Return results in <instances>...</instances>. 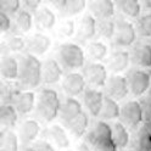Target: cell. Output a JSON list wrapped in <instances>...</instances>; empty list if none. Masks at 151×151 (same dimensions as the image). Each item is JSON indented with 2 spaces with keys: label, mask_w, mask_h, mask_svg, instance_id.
<instances>
[{
  "label": "cell",
  "mask_w": 151,
  "mask_h": 151,
  "mask_svg": "<svg viewBox=\"0 0 151 151\" xmlns=\"http://www.w3.org/2000/svg\"><path fill=\"white\" fill-rule=\"evenodd\" d=\"M127 79L129 84V90L134 96L144 95L151 87V74L141 68L129 71Z\"/></svg>",
  "instance_id": "obj_7"
},
{
  "label": "cell",
  "mask_w": 151,
  "mask_h": 151,
  "mask_svg": "<svg viewBox=\"0 0 151 151\" xmlns=\"http://www.w3.org/2000/svg\"><path fill=\"white\" fill-rule=\"evenodd\" d=\"M127 151H134V150H127Z\"/></svg>",
  "instance_id": "obj_47"
},
{
  "label": "cell",
  "mask_w": 151,
  "mask_h": 151,
  "mask_svg": "<svg viewBox=\"0 0 151 151\" xmlns=\"http://www.w3.org/2000/svg\"><path fill=\"white\" fill-rule=\"evenodd\" d=\"M20 138L10 128H3L0 135V150L1 151H18Z\"/></svg>",
  "instance_id": "obj_28"
},
{
  "label": "cell",
  "mask_w": 151,
  "mask_h": 151,
  "mask_svg": "<svg viewBox=\"0 0 151 151\" xmlns=\"http://www.w3.org/2000/svg\"><path fill=\"white\" fill-rule=\"evenodd\" d=\"M0 73L6 81H15L20 76V61L12 55H4L0 62Z\"/></svg>",
  "instance_id": "obj_19"
},
{
  "label": "cell",
  "mask_w": 151,
  "mask_h": 151,
  "mask_svg": "<svg viewBox=\"0 0 151 151\" xmlns=\"http://www.w3.org/2000/svg\"><path fill=\"white\" fill-rule=\"evenodd\" d=\"M121 121L130 128L137 129L144 122V113L140 101L129 100L121 106Z\"/></svg>",
  "instance_id": "obj_6"
},
{
  "label": "cell",
  "mask_w": 151,
  "mask_h": 151,
  "mask_svg": "<svg viewBox=\"0 0 151 151\" xmlns=\"http://www.w3.org/2000/svg\"><path fill=\"white\" fill-rule=\"evenodd\" d=\"M76 31H77V28H76V23L71 18H67V20H65L60 23L59 26V33L62 35V37H66V38H70L72 37Z\"/></svg>",
  "instance_id": "obj_38"
},
{
  "label": "cell",
  "mask_w": 151,
  "mask_h": 151,
  "mask_svg": "<svg viewBox=\"0 0 151 151\" xmlns=\"http://www.w3.org/2000/svg\"><path fill=\"white\" fill-rule=\"evenodd\" d=\"M58 60L62 67L68 71H76L84 67L86 65V54L82 46L74 43H65L60 45L58 50Z\"/></svg>",
  "instance_id": "obj_4"
},
{
  "label": "cell",
  "mask_w": 151,
  "mask_h": 151,
  "mask_svg": "<svg viewBox=\"0 0 151 151\" xmlns=\"http://www.w3.org/2000/svg\"><path fill=\"white\" fill-rule=\"evenodd\" d=\"M34 149L37 151H55L54 146L48 140H38L34 143Z\"/></svg>",
  "instance_id": "obj_41"
},
{
  "label": "cell",
  "mask_w": 151,
  "mask_h": 151,
  "mask_svg": "<svg viewBox=\"0 0 151 151\" xmlns=\"http://www.w3.org/2000/svg\"><path fill=\"white\" fill-rule=\"evenodd\" d=\"M63 74V67L55 59H46L43 62V82L45 84H56L59 83Z\"/></svg>",
  "instance_id": "obj_14"
},
{
  "label": "cell",
  "mask_w": 151,
  "mask_h": 151,
  "mask_svg": "<svg viewBox=\"0 0 151 151\" xmlns=\"http://www.w3.org/2000/svg\"><path fill=\"white\" fill-rule=\"evenodd\" d=\"M22 0H0V10L9 14V15H16L21 10Z\"/></svg>",
  "instance_id": "obj_37"
},
{
  "label": "cell",
  "mask_w": 151,
  "mask_h": 151,
  "mask_svg": "<svg viewBox=\"0 0 151 151\" xmlns=\"http://www.w3.org/2000/svg\"><path fill=\"white\" fill-rule=\"evenodd\" d=\"M26 42H27L26 49L28 50V52L34 54L37 56L44 55L51 46L50 37H48L44 33H35L31 35Z\"/></svg>",
  "instance_id": "obj_15"
},
{
  "label": "cell",
  "mask_w": 151,
  "mask_h": 151,
  "mask_svg": "<svg viewBox=\"0 0 151 151\" xmlns=\"http://www.w3.org/2000/svg\"><path fill=\"white\" fill-rule=\"evenodd\" d=\"M112 127V135L115 139V143L117 144L118 149H124L129 144V132L127 129V126L123 122H115Z\"/></svg>",
  "instance_id": "obj_30"
},
{
  "label": "cell",
  "mask_w": 151,
  "mask_h": 151,
  "mask_svg": "<svg viewBox=\"0 0 151 151\" xmlns=\"http://www.w3.org/2000/svg\"><path fill=\"white\" fill-rule=\"evenodd\" d=\"M76 151H93V149L90 147V145L88 143H81L77 146V150Z\"/></svg>",
  "instance_id": "obj_44"
},
{
  "label": "cell",
  "mask_w": 151,
  "mask_h": 151,
  "mask_svg": "<svg viewBox=\"0 0 151 151\" xmlns=\"http://www.w3.org/2000/svg\"><path fill=\"white\" fill-rule=\"evenodd\" d=\"M137 33L138 31L133 23L124 18H118L116 21V32L112 38V42L118 48H127L135 43Z\"/></svg>",
  "instance_id": "obj_5"
},
{
  "label": "cell",
  "mask_w": 151,
  "mask_h": 151,
  "mask_svg": "<svg viewBox=\"0 0 151 151\" xmlns=\"http://www.w3.org/2000/svg\"><path fill=\"white\" fill-rule=\"evenodd\" d=\"M21 86L24 88H35L43 82V62L37 55L28 52L20 59V76Z\"/></svg>",
  "instance_id": "obj_1"
},
{
  "label": "cell",
  "mask_w": 151,
  "mask_h": 151,
  "mask_svg": "<svg viewBox=\"0 0 151 151\" xmlns=\"http://www.w3.org/2000/svg\"><path fill=\"white\" fill-rule=\"evenodd\" d=\"M105 88L107 91V95L112 96L116 100L124 99L130 91L127 77H123V76L118 73H115L111 77H109Z\"/></svg>",
  "instance_id": "obj_11"
},
{
  "label": "cell",
  "mask_w": 151,
  "mask_h": 151,
  "mask_svg": "<svg viewBox=\"0 0 151 151\" xmlns=\"http://www.w3.org/2000/svg\"><path fill=\"white\" fill-rule=\"evenodd\" d=\"M5 45L10 51L20 52V51H23L26 49L27 42L23 39L22 37L15 34V35H11L10 38H9V39L6 40V43H5Z\"/></svg>",
  "instance_id": "obj_36"
},
{
  "label": "cell",
  "mask_w": 151,
  "mask_h": 151,
  "mask_svg": "<svg viewBox=\"0 0 151 151\" xmlns=\"http://www.w3.org/2000/svg\"><path fill=\"white\" fill-rule=\"evenodd\" d=\"M14 105L16 110L18 111L20 115H28L33 111V109L37 106V100H35V94L29 90L21 91L16 99L14 100Z\"/></svg>",
  "instance_id": "obj_21"
},
{
  "label": "cell",
  "mask_w": 151,
  "mask_h": 151,
  "mask_svg": "<svg viewBox=\"0 0 151 151\" xmlns=\"http://www.w3.org/2000/svg\"><path fill=\"white\" fill-rule=\"evenodd\" d=\"M104 93L99 89L94 88H87L83 93V104L87 112L93 117H99L104 104Z\"/></svg>",
  "instance_id": "obj_10"
},
{
  "label": "cell",
  "mask_w": 151,
  "mask_h": 151,
  "mask_svg": "<svg viewBox=\"0 0 151 151\" xmlns=\"http://www.w3.org/2000/svg\"><path fill=\"white\" fill-rule=\"evenodd\" d=\"M22 4L27 10L35 12L42 5V0H22Z\"/></svg>",
  "instance_id": "obj_42"
},
{
  "label": "cell",
  "mask_w": 151,
  "mask_h": 151,
  "mask_svg": "<svg viewBox=\"0 0 151 151\" xmlns=\"http://www.w3.org/2000/svg\"><path fill=\"white\" fill-rule=\"evenodd\" d=\"M21 151H37V150L34 149V146L32 147V146H27V145H24V147H23Z\"/></svg>",
  "instance_id": "obj_46"
},
{
  "label": "cell",
  "mask_w": 151,
  "mask_h": 151,
  "mask_svg": "<svg viewBox=\"0 0 151 151\" xmlns=\"http://www.w3.org/2000/svg\"><path fill=\"white\" fill-rule=\"evenodd\" d=\"M49 4H51L56 10H60L62 11L63 10V7L66 5V3H67V0H46Z\"/></svg>",
  "instance_id": "obj_43"
},
{
  "label": "cell",
  "mask_w": 151,
  "mask_h": 151,
  "mask_svg": "<svg viewBox=\"0 0 151 151\" xmlns=\"http://www.w3.org/2000/svg\"><path fill=\"white\" fill-rule=\"evenodd\" d=\"M18 111L14 104L5 102L0 107V124L3 128H12L16 126L18 121Z\"/></svg>",
  "instance_id": "obj_23"
},
{
  "label": "cell",
  "mask_w": 151,
  "mask_h": 151,
  "mask_svg": "<svg viewBox=\"0 0 151 151\" xmlns=\"http://www.w3.org/2000/svg\"><path fill=\"white\" fill-rule=\"evenodd\" d=\"M62 101L55 89L44 88L37 99V113L43 121L51 122L60 115Z\"/></svg>",
  "instance_id": "obj_3"
},
{
  "label": "cell",
  "mask_w": 151,
  "mask_h": 151,
  "mask_svg": "<svg viewBox=\"0 0 151 151\" xmlns=\"http://www.w3.org/2000/svg\"><path fill=\"white\" fill-rule=\"evenodd\" d=\"M130 61L132 56L127 50L117 49L109 56L107 66L113 73H121L128 68Z\"/></svg>",
  "instance_id": "obj_16"
},
{
  "label": "cell",
  "mask_w": 151,
  "mask_h": 151,
  "mask_svg": "<svg viewBox=\"0 0 151 151\" xmlns=\"http://www.w3.org/2000/svg\"><path fill=\"white\" fill-rule=\"evenodd\" d=\"M98 33V18L91 12L82 17L77 29V38L82 42L93 39Z\"/></svg>",
  "instance_id": "obj_13"
},
{
  "label": "cell",
  "mask_w": 151,
  "mask_h": 151,
  "mask_svg": "<svg viewBox=\"0 0 151 151\" xmlns=\"http://www.w3.org/2000/svg\"><path fill=\"white\" fill-rule=\"evenodd\" d=\"M90 12L98 20L112 18L116 11V5L113 0H91L89 4Z\"/></svg>",
  "instance_id": "obj_17"
},
{
  "label": "cell",
  "mask_w": 151,
  "mask_h": 151,
  "mask_svg": "<svg viewBox=\"0 0 151 151\" xmlns=\"http://www.w3.org/2000/svg\"><path fill=\"white\" fill-rule=\"evenodd\" d=\"M137 151H151V133L143 126L137 137Z\"/></svg>",
  "instance_id": "obj_34"
},
{
  "label": "cell",
  "mask_w": 151,
  "mask_h": 151,
  "mask_svg": "<svg viewBox=\"0 0 151 151\" xmlns=\"http://www.w3.org/2000/svg\"><path fill=\"white\" fill-rule=\"evenodd\" d=\"M141 107H143L144 113V122L151 121V94H147L140 100Z\"/></svg>",
  "instance_id": "obj_39"
},
{
  "label": "cell",
  "mask_w": 151,
  "mask_h": 151,
  "mask_svg": "<svg viewBox=\"0 0 151 151\" xmlns=\"http://www.w3.org/2000/svg\"><path fill=\"white\" fill-rule=\"evenodd\" d=\"M141 5H143V9L145 10H151V0H140Z\"/></svg>",
  "instance_id": "obj_45"
},
{
  "label": "cell",
  "mask_w": 151,
  "mask_h": 151,
  "mask_svg": "<svg viewBox=\"0 0 151 151\" xmlns=\"http://www.w3.org/2000/svg\"><path fill=\"white\" fill-rule=\"evenodd\" d=\"M87 7V0H67L63 10L61 11L63 16L71 17L82 14Z\"/></svg>",
  "instance_id": "obj_32"
},
{
  "label": "cell",
  "mask_w": 151,
  "mask_h": 151,
  "mask_svg": "<svg viewBox=\"0 0 151 151\" xmlns=\"http://www.w3.org/2000/svg\"><path fill=\"white\" fill-rule=\"evenodd\" d=\"M87 143L93 151H117L118 149L112 135V127L105 119L98 121L88 132Z\"/></svg>",
  "instance_id": "obj_2"
},
{
  "label": "cell",
  "mask_w": 151,
  "mask_h": 151,
  "mask_svg": "<svg viewBox=\"0 0 151 151\" xmlns=\"http://www.w3.org/2000/svg\"><path fill=\"white\" fill-rule=\"evenodd\" d=\"M83 112L84 111H83L82 104L74 96H67V98H65V100L61 104V110H60L59 117L61 118L63 123L67 126L73 119L81 116Z\"/></svg>",
  "instance_id": "obj_12"
},
{
  "label": "cell",
  "mask_w": 151,
  "mask_h": 151,
  "mask_svg": "<svg viewBox=\"0 0 151 151\" xmlns=\"http://www.w3.org/2000/svg\"><path fill=\"white\" fill-rule=\"evenodd\" d=\"M116 32V22L112 18L98 20V34L105 39H112Z\"/></svg>",
  "instance_id": "obj_33"
},
{
  "label": "cell",
  "mask_w": 151,
  "mask_h": 151,
  "mask_svg": "<svg viewBox=\"0 0 151 151\" xmlns=\"http://www.w3.org/2000/svg\"><path fill=\"white\" fill-rule=\"evenodd\" d=\"M11 27H12V21L10 15L4 11H0V31H1V33L3 34L7 33L11 29Z\"/></svg>",
  "instance_id": "obj_40"
},
{
  "label": "cell",
  "mask_w": 151,
  "mask_h": 151,
  "mask_svg": "<svg viewBox=\"0 0 151 151\" xmlns=\"http://www.w3.org/2000/svg\"><path fill=\"white\" fill-rule=\"evenodd\" d=\"M40 133V124L35 119H26L20 127V140L23 145H29Z\"/></svg>",
  "instance_id": "obj_22"
},
{
  "label": "cell",
  "mask_w": 151,
  "mask_h": 151,
  "mask_svg": "<svg viewBox=\"0 0 151 151\" xmlns=\"http://www.w3.org/2000/svg\"><path fill=\"white\" fill-rule=\"evenodd\" d=\"M83 74L87 82L95 88L105 87L109 79L107 70L102 63H100V61H93L84 65Z\"/></svg>",
  "instance_id": "obj_8"
},
{
  "label": "cell",
  "mask_w": 151,
  "mask_h": 151,
  "mask_svg": "<svg viewBox=\"0 0 151 151\" xmlns=\"http://www.w3.org/2000/svg\"><path fill=\"white\" fill-rule=\"evenodd\" d=\"M132 61L139 67L150 68L151 67V45L147 43L137 44L130 52Z\"/></svg>",
  "instance_id": "obj_20"
},
{
  "label": "cell",
  "mask_w": 151,
  "mask_h": 151,
  "mask_svg": "<svg viewBox=\"0 0 151 151\" xmlns=\"http://www.w3.org/2000/svg\"><path fill=\"white\" fill-rule=\"evenodd\" d=\"M118 100L113 99L110 95H105L104 98V104H102V109L100 112L101 119L105 121H111V119H116L121 116V106L118 105Z\"/></svg>",
  "instance_id": "obj_25"
},
{
  "label": "cell",
  "mask_w": 151,
  "mask_h": 151,
  "mask_svg": "<svg viewBox=\"0 0 151 151\" xmlns=\"http://www.w3.org/2000/svg\"><path fill=\"white\" fill-rule=\"evenodd\" d=\"M34 22L40 31H50L56 24V15L48 6H40L34 12Z\"/></svg>",
  "instance_id": "obj_18"
},
{
  "label": "cell",
  "mask_w": 151,
  "mask_h": 151,
  "mask_svg": "<svg viewBox=\"0 0 151 151\" xmlns=\"http://www.w3.org/2000/svg\"><path fill=\"white\" fill-rule=\"evenodd\" d=\"M34 22V16L32 15V11L27 10H20L15 15V29L17 33H27L32 29V26Z\"/></svg>",
  "instance_id": "obj_27"
},
{
  "label": "cell",
  "mask_w": 151,
  "mask_h": 151,
  "mask_svg": "<svg viewBox=\"0 0 151 151\" xmlns=\"http://www.w3.org/2000/svg\"><path fill=\"white\" fill-rule=\"evenodd\" d=\"M88 127H89V116L87 112H83L81 116H78L71 123L67 124V129L70 132V134L76 139H81L86 134Z\"/></svg>",
  "instance_id": "obj_26"
},
{
  "label": "cell",
  "mask_w": 151,
  "mask_h": 151,
  "mask_svg": "<svg viewBox=\"0 0 151 151\" xmlns=\"http://www.w3.org/2000/svg\"><path fill=\"white\" fill-rule=\"evenodd\" d=\"M87 51H88L89 58L93 61H102L104 59H106V56L109 54V48L104 42L94 40L88 44Z\"/></svg>",
  "instance_id": "obj_31"
},
{
  "label": "cell",
  "mask_w": 151,
  "mask_h": 151,
  "mask_svg": "<svg viewBox=\"0 0 151 151\" xmlns=\"http://www.w3.org/2000/svg\"><path fill=\"white\" fill-rule=\"evenodd\" d=\"M117 7L124 16L130 18H139L143 5L140 0H117Z\"/></svg>",
  "instance_id": "obj_29"
},
{
  "label": "cell",
  "mask_w": 151,
  "mask_h": 151,
  "mask_svg": "<svg viewBox=\"0 0 151 151\" xmlns=\"http://www.w3.org/2000/svg\"><path fill=\"white\" fill-rule=\"evenodd\" d=\"M87 79L83 73L70 72L62 81V89L67 96H78L87 89Z\"/></svg>",
  "instance_id": "obj_9"
},
{
  "label": "cell",
  "mask_w": 151,
  "mask_h": 151,
  "mask_svg": "<svg viewBox=\"0 0 151 151\" xmlns=\"http://www.w3.org/2000/svg\"><path fill=\"white\" fill-rule=\"evenodd\" d=\"M137 31L141 37H144V38L151 37V12L146 14V15H143V16H140L138 18Z\"/></svg>",
  "instance_id": "obj_35"
},
{
  "label": "cell",
  "mask_w": 151,
  "mask_h": 151,
  "mask_svg": "<svg viewBox=\"0 0 151 151\" xmlns=\"http://www.w3.org/2000/svg\"><path fill=\"white\" fill-rule=\"evenodd\" d=\"M46 133H48L49 139L52 141L56 146H59L61 149H67L70 146V144H71L70 137H68L67 132H66V129L62 126L54 124V126L48 128Z\"/></svg>",
  "instance_id": "obj_24"
}]
</instances>
